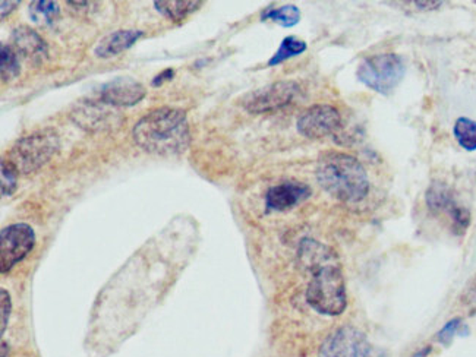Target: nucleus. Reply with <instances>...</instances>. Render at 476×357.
Listing matches in <instances>:
<instances>
[{
  "mask_svg": "<svg viewBox=\"0 0 476 357\" xmlns=\"http://www.w3.org/2000/svg\"><path fill=\"white\" fill-rule=\"evenodd\" d=\"M301 92V85L294 81H277L248 92L242 98V106L254 114L280 111L296 103Z\"/></svg>",
  "mask_w": 476,
  "mask_h": 357,
  "instance_id": "nucleus-6",
  "label": "nucleus"
},
{
  "mask_svg": "<svg viewBox=\"0 0 476 357\" xmlns=\"http://www.w3.org/2000/svg\"><path fill=\"white\" fill-rule=\"evenodd\" d=\"M30 15L32 21L38 25L49 27L53 25L54 21H57L61 16V9L56 2H50V0H37L30 5Z\"/></svg>",
  "mask_w": 476,
  "mask_h": 357,
  "instance_id": "nucleus-16",
  "label": "nucleus"
},
{
  "mask_svg": "<svg viewBox=\"0 0 476 357\" xmlns=\"http://www.w3.org/2000/svg\"><path fill=\"white\" fill-rule=\"evenodd\" d=\"M174 75V71L173 69H165L162 73H158L154 79H153V85L154 87H158V85H162L165 81H170V79L173 78Z\"/></svg>",
  "mask_w": 476,
  "mask_h": 357,
  "instance_id": "nucleus-25",
  "label": "nucleus"
},
{
  "mask_svg": "<svg viewBox=\"0 0 476 357\" xmlns=\"http://www.w3.org/2000/svg\"><path fill=\"white\" fill-rule=\"evenodd\" d=\"M18 5L19 2H6V0H4V2L0 4V8H2V19L6 18V15H9Z\"/></svg>",
  "mask_w": 476,
  "mask_h": 357,
  "instance_id": "nucleus-26",
  "label": "nucleus"
},
{
  "mask_svg": "<svg viewBox=\"0 0 476 357\" xmlns=\"http://www.w3.org/2000/svg\"><path fill=\"white\" fill-rule=\"evenodd\" d=\"M454 136L460 147L468 151L476 150V122L469 117H459L454 123Z\"/></svg>",
  "mask_w": 476,
  "mask_h": 357,
  "instance_id": "nucleus-19",
  "label": "nucleus"
},
{
  "mask_svg": "<svg viewBox=\"0 0 476 357\" xmlns=\"http://www.w3.org/2000/svg\"><path fill=\"white\" fill-rule=\"evenodd\" d=\"M319 357H372V347L361 329L342 327L324 340Z\"/></svg>",
  "mask_w": 476,
  "mask_h": 357,
  "instance_id": "nucleus-8",
  "label": "nucleus"
},
{
  "mask_svg": "<svg viewBox=\"0 0 476 357\" xmlns=\"http://www.w3.org/2000/svg\"><path fill=\"white\" fill-rule=\"evenodd\" d=\"M0 294H2V299H0V303H2V328H0V332L4 334L5 329H6L8 321H9L12 305H11V296H9V293L5 289H2Z\"/></svg>",
  "mask_w": 476,
  "mask_h": 357,
  "instance_id": "nucleus-24",
  "label": "nucleus"
},
{
  "mask_svg": "<svg viewBox=\"0 0 476 357\" xmlns=\"http://www.w3.org/2000/svg\"><path fill=\"white\" fill-rule=\"evenodd\" d=\"M405 72L406 68L400 56L383 53L364 59L356 75L359 81L372 91L390 95L400 84Z\"/></svg>",
  "mask_w": 476,
  "mask_h": 357,
  "instance_id": "nucleus-5",
  "label": "nucleus"
},
{
  "mask_svg": "<svg viewBox=\"0 0 476 357\" xmlns=\"http://www.w3.org/2000/svg\"><path fill=\"white\" fill-rule=\"evenodd\" d=\"M263 19H271L282 27H294L301 21V11L294 5H285L280 8L270 6L263 12Z\"/></svg>",
  "mask_w": 476,
  "mask_h": 357,
  "instance_id": "nucleus-17",
  "label": "nucleus"
},
{
  "mask_svg": "<svg viewBox=\"0 0 476 357\" xmlns=\"http://www.w3.org/2000/svg\"><path fill=\"white\" fill-rule=\"evenodd\" d=\"M35 234L31 226L16 223L5 227L0 233V270L9 272L18 262L32 250Z\"/></svg>",
  "mask_w": 476,
  "mask_h": 357,
  "instance_id": "nucleus-7",
  "label": "nucleus"
},
{
  "mask_svg": "<svg viewBox=\"0 0 476 357\" xmlns=\"http://www.w3.org/2000/svg\"><path fill=\"white\" fill-rule=\"evenodd\" d=\"M61 148L54 129H43L18 140L8 152L6 160L19 174L28 176L46 166Z\"/></svg>",
  "mask_w": 476,
  "mask_h": 357,
  "instance_id": "nucleus-4",
  "label": "nucleus"
},
{
  "mask_svg": "<svg viewBox=\"0 0 476 357\" xmlns=\"http://www.w3.org/2000/svg\"><path fill=\"white\" fill-rule=\"evenodd\" d=\"M144 35L143 31L140 30H119L114 31L105 38H102L100 42L97 43L94 47V54L97 57L107 59L113 57L124 53L125 50L131 49L138 40Z\"/></svg>",
  "mask_w": 476,
  "mask_h": 357,
  "instance_id": "nucleus-13",
  "label": "nucleus"
},
{
  "mask_svg": "<svg viewBox=\"0 0 476 357\" xmlns=\"http://www.w3.org/2000/svg\"><path fill=\"white\" fill-rule=\"evenodd\" d=\"M342 126V116L330 104H315L307 109L297 119V131L309 140L335 133Z\"/></svg>",
  "mask_w": 476,
  "mask_h": 357,
  "instance_id": "nucleus-9",
  "label": "nucleus"
},
{
  "mask_svg": "<svg viewBox=\"0 0 476 357\" xmlns=\"http://www.w3.org/2000/svg\"><path fill=\"white\" fill-rule=\"evenodd\" d=\"M307 302L319 313L337 316L347 306L345 277L337 261L327 262L312 271L307 289Z\"/></svg>",
  "mask_w": 476,
  "mask_h": 357,
  "instance_id": "nucleus-3",
  "label": "nucleus"
},
{
  "mask_svg": "<svg viewBox=\"0 0 476 357\" xmlns=\"http://www.w3.org/2000/svg\"><path fill=\"white\" fill-rule=\"evenodd\" d=\"M154 6L172 21H182V19L200 9L203 2H194V0L192 2H189V0H157V2H154Z\"/></svg>",
  "mask_w": 476,
  "mask_h": 357,
  "instance_id": "nucleus-14",
  "label": "nucleus"
},
{
  "mask_svg": "<svg viewBox=\"0 0 476 357\" xmlns=\"http://www.w3.org/2000/svg\"><path fill=\"white\" fill-rule=\"evenodd\" d=\"M311 196V189L296 181H287L271 186L266 193V205L273 211H287Z\"/></svg>",
  "mask_w": 476,
  "mask_h": 357,
  "instance_id": "nucleus-11",
  "label": "nucleus"
},
{
  "mask_svg": "<svg viewBox=\"0 0 476 357\" xmlns=\"http://www.w3.org/2000/svg\"><path fill=\"white\" fill-rule=\"evenodd\" d=\"M316 181L337 201L356 204L365 200L369 192V178L359 163L346 152L326 151L316 163Z\"/></svg>",
  "mask_w": 476,
  "mask_h": 357,
  "instance_id": "nucleus-2",
  "label": "nucleus"
},
{
  "mask_svg": "<svg viewBox=\"0 0 476 357\" xmlns=\"http://www.w3.org/2000/svg\"><path fill=\"white\" fill-rule=\"evenodd\" d=\"M147 90L131 78L119 76L100 88V102L114 107H131L140 103Z\"/></svg>",
  "mask_w": 476,
  "mask_h": 357,
  "instance_id": "nucleus-10",
  "label": "nucleus"
},
{
  "mask_svg": "<svg viewBox=\"0 0 476 357\" xmlns=\"http://www.w3.org/2000/svg\"><path fill=\"white\" fill-rule=\"evenodd\" d=\"M305 50H307V43L304 42V40H299V38L292 37V35L286 37L283 40V42H282L280 47L277 49V52L274 53V56L270 59L268 66L280 65V63H283L285 61H287V59H290V57L302 54Z\"/></svg>",
  "mask_w": 476,
  "mask_h": 357,
  "instance_id": "nucleus-18",
  "label": "nucleus"
},
{
  "mask_svg": "<svg viewBox=\"0 0 476 357\" xmlns=\"http://www.w3.org/2000/svg\"><path fill=\"white\" fill-rule=\"evenodd\" d=\"M0 71H2L4 83L12 81L21 72L18 53L12 46L2 44V50H0Z\"/></svg>",
  "mask_w": 476,
  "mask_h": 357,
  "instance_id": "nucleus-20",
  "label": "nucleus"
},
{
  "mask_svg": "<svg viewBox=\"0 0 476 357\" xmlns=\"http://www.w3.org/2000/svg\"><path fill=\"white\" fill-rule=\"evenodd\" d=\"M12 44L16 53L34 62H40L47 56V44L38 32L30 27H18L12 32Z\"/></svg>",
  "mask_w": 476,
  "mask_h": 357,
  "instance_id": "nucleus-12",
  "label": "nucleus"
},
{
  "mask_svg": "<svg viewBox=\"0 0 476 357\" xmlns=\"http://www.w3.org/2000/svg\"><path fill=\"white\" fill-rule=\"evenodd\" d=\"M18 176L16 169L4 158L2 160V193L4 196H11L18 188Z\"/></svg>",
  "mask_w": 476,
  "mask_h": 357,
  "instance_id": "nucleus-21",
  "label": "nucleus"
},
{
  "mask_svg": "<svg viewBox=\"0 0 476 357\" xmlns=\"http://www.w3.org/2000/svg\"><path fill=\"white\" fill-rule=\"evenodd\" d=\"M450 220H451V227L456 234H465L466 230L470 226V212L469 210L456 205L450 211Z\"/></svg>",
  "mask_w": 476,
  "mask_h": 357,
  "instance_id": "nucleus-22",
  "label": "nucleus"
},
{
  "mask_svg": "<svg viewBox=\"0 0 476 357\" xmlns=\"http://www.w3.org/2000/svg\"><path fill=\"white\" fill-rule=\"evenodd\" d=\"M427 204L432 212H447L456 207L450 189L443 183H432L427 192Z\"/></svg>",
  "mask_w": 476,
  "mask_h": 357,
  "instance_id": "nucleus-15",
  "label": "nucleus"
},
{
  "mask_svg": "<svg viewBox=\"0 0 476 357\" xmlns=\"http://www.w3.org/2000/svg\"><path fill=\"white\" fill-rule=\"evenodd\" d=\"M431 350H432V347L427 346V347H424L422 350H420L416 354H413V357H427L431 353Z\"/></svg>",
  "mask_w": 476,
  "mask_h": 357,
  "instance_id": "nucleus-27",
  "label": "nucleus"
},
{
  "mask_svg": "<svg viewBox=\"0 0 476 357\" xmlns=\"http://www.w3.org/2000/svg\"><path fill=\"white\" fill-rule=\"evenodd\" d=\"M133 141L141 150L155 155H177L191 143L185 110L160 107L141 117L132 131Z\"/></svg>",
  "mask_w": 476,
  "mask_h": 357,
  "instance_id": "nucleus-1",
  "label": "nucleus"
},
{
  "mask_svg": "<svg viewBox=\"0 0 476 357\" xmlns=\"http://www.w3.org/2000/svg\"><path fill=\"white\" fill-rule=\"evenodd\" d=\"M8 354H9L8 344H6V341H2V357H8Z\"/></svg>",
  "mask_w": 476,
  "mask_h": 357,
  "instance_id": "nucleus-28",
  "label": "nucleus"
},
{
  "mask_svg": "<svg viewBox=\"0 0 476 357\" xmlns=\"http://www.w3.org/2000/svg\"><path fill=\"white\" fill-rule=\"evenodd\" d=\"M460 325H462V320H460V318H454V320L448 321V322L440 329V332H439V335H437V340H439L441 344H446V346L450 344L451 340L454 339V335L458 334Z\"/></svg>",
  "mask_w": 476,
  "mask_h": 357,
  "instance_id": "nucleus-23",
  "label": "nucleus"
}]
</instances>
